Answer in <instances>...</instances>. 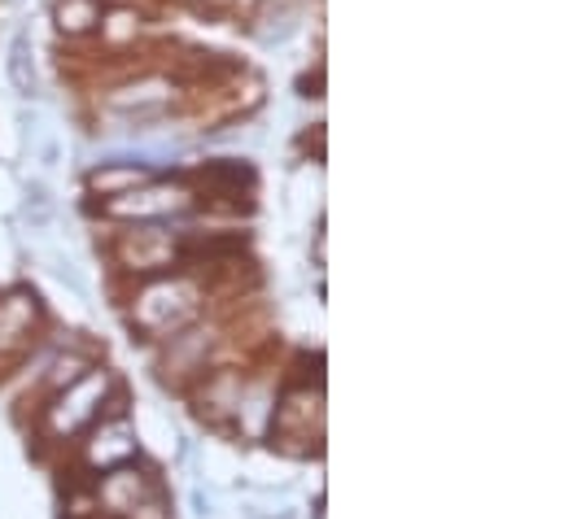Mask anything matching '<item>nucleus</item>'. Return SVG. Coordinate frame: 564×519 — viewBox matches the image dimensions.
Wrapping results in <instances>:
<instances>
[{"label":"nucleus","instance_id":"3","mask_svg":"<svg viewBox=\"0 0 564 519\" xmlns=\"http://www.w3.org/2000/svg\"><path fill=\"white\" fill-rule=\"evenodd\" d=\"M132 197H137V192H132ZM175 206H180L175 192H141L137 201H115L110 210H115V214H149V210L162 214V210H175Z\"/></svg>","mask_w":564,"mask_h":519},{"label":"nucleus","instance_id":"1","mask_svg":"<svg viewBox=\"0 0 564 519\" xmlns=\"http://www.w3.org/2000/svg\"><path fill=\"white\" fill-rule=\"evenodd\" d=\"M4 75H9L18 97H35V48H31L26 31H13L9 53H4Z\"/></svg>","mask_w":564,"mask_h":519},{"label":"nucleus","instance_id":"2","mask_svg":"<svg viewBox=\"0 0 564 519\" xmlns=\"http://www.w3.org/2000/svg\"><path fill=\"white\" fill-rule=\"evenodd\" d=\"M22 192H26L22 210H26L31 228H48V210H53V192H48V184H44V179H31Z\"/></svg>","mask_w":564,"mask_h":519},{"label":"nucleus","instance_id":"4","mask_svg":"<svg viewBox=\"0 0 564 519\" xmlns=\"http://www.w3.org/2000/svg\"><path fill=\"white\" fill-rule=\"evenodd\" d=\"M57 18H62V31H88L97 22V4L93 0H62Z\"/></svg>","mask_w":564,"mask_h":519},{"label":"nucleus","instance_id":"7","mask_svg":"<svg viewBox=\"0 0 564 519\" xmlns=\"http://www.w3.org/2000/svg\"><path fill=\"white\" fill-rule=\"evenodd\" d=\"M193 511H197V516H215V503H210L202 489H193Z\"/></svg>","mask_w":564,"mask_h":519},{"label":"nucleus","instance_id":"6","mask_svg":"<svg viewBox=\"0 0 564 519\" xmlns=\"http://www.w3.org/2000/svg\"><path fill=\"white\" fill-rule=\"evenodd\" d=\"M57 157H62V148H57V140L48 135V140H44V148H40V162H44V166H57Z\"/></svg>","mask_w":564,"mask_h":519},{"label":"nucleus","instance_id":"5","mask_svg":"<svg viewBox=\"0 0 564 519\" xmlns=\"http://www.w3.org/2000/svg\"><path fill=\"white\" fill-rule=\"evenodd\" d=\"M48 262H53V275H57V279H66L75 292H84V288H88V284H84V275H79V266L66 258V254H48Z\"/></svg>","mask_w":564,"mask_h":519}]
</instances>
